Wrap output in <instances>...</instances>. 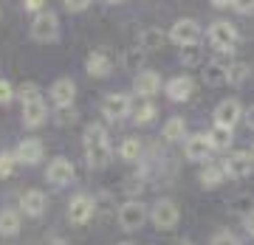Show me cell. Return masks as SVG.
Masks as SVG:
<instances>
[{
	"label": "cell",
	"mask_w": 254,
	"mask_h": 245,
	"mask_svg": "<svg viewBox=\"0 0 254 245\" xmlns=\"http://www.w3.org/2000/svg\"><path fill=\"white\" fill-rule=\"evenodd\" d=\"M178 217H181V211L175 206L173 200H158L153 206V223L158 231H170V228L178 226Z\"/></svg>",
	"instance_id": "ba28073f"
},
{
	"label": "cell",
	"mask_w": 254,
	"mask_h": 245,
	"mask_svg": "<svg viewBox=\"0 0 254 245\" xmlns=\"http://www.w3.org/2000/svg\"><path fill=\"white\" fill-rule=\"evenodd\" d=\"M195 91V82L190 76H173V79L164 85V93H167V99L170 101H187Z\"/></svg>",
	"instance_id": "9a60e30c"
},
{
	"label": "cell",
	"mask_w": 254,
	"mask_h": 245,
	"mask_svg": "<svg viewBox=\"0 0 254 245\" xmlns=\"http://www.w3.org/2000/svg\"><path fill=\"white\" fill-rule=\"evenodd\" d=\"M206 138H209V144H212V149H229L232 141H235V133L229 127H218V124H215V127L206 133Z\"/></svg>",
	"instance_id": "7402d4cb"
},
{
	"label": "cell",
	"mask_w": 254,
	"mask_h": 245,
	"mask_svg": "<svg viewBox=\"0 0 254 245\" xmlns=\"http://www.w3.org/2000/svg\"><path fill=\"white\" fill-rule=\"evenodd\" d=\"M46 118H48V104L43 96H37V99H28L23 101V124L26 127H40V124H46Z\"/></svg>",
	"instance_id": "30bf717a"
},
{
	"label": "cell",
	"mask_w": 254,
	"mask_h": 245,
	"mask_svg": "<svg viewBox=\"0 0 254 245\" xmlns=\"http://www.w3.org/2000/svg\"><path fill=\"white\" fill-rule=\"evenodd\" d=\"M232 3H235V0H212L215 9H226V6H232Z\"/></svg>",
	"instance_id": "ab89813d"
},
{
	"label": "cell",
	"mask_w": 254,
	"mask_h": 245,
	"mask_svg": "<svg viewBox=\"0 0 254 245\" xmlns=\"http://www.w3.org/2000/svg\"><path fill=\"white\" fill-rule=\"evenodd\" d=\"M17 163H20V161H17V155H14V152H3V155H0V181L11 178Z\"/></svg>",
	"instance_id": "f1b7e54d"
},
{
	"label": "cell",
	"mask_w": 254,
	"mask_h": 245,
	"mask_svg": "<svg viewBox=\"0 0 254 245\" xmlns=\"http://www.w3.org/2000/svg\"><path fill=\"white\" fill-rule=\"evenodd\" d=\"M209 245H240V243H237L235 234H229V231H218V234L212 237V243H209Z\"/></svg>",
	"instance_id": "d6a6232c"
},
{
	"label": "cell",
	"mask_w": 254,
	"mask_h": 245,
	"mask_svg": "<svg viewBox=\"0 0 254 245\" xmlns=\"http://www.w3.org/2000/svg\"><path fill=\"white\" fill-rule=\"evenodd\" d=\"M119 245H130V243H119Z\"/></svg>",
	"instance_id": "f6af8a7d"
},
{
	"label": "cell",
	"mask_w": 254,
	"mask_h": 245,
	"mask_svg": "<svg viewBox=\"0 0 254 245\" xmlns=\"http://www.w3.org/2000/svg\"><path fill=\"white\" fill-rule=\"evenodd\" d=\"M85 71L91 73V76H96V79H105V76H110V71H113V59H110L108 51H93L88 59H85Z\"/></svg>",
	"instance_id": "2e32d148"
},
{
	"label": "cell",
	"mask_w": 254,
	"mask_h": 245,
	"mask_svg": "<svg viewBox=\"0 0 254 245\" xmlns=\"http://www.w3.org/2000/svg\"><path fill=\"white\" fill-rule=\"evenodd\" d=\"M155 113H158V107L147 99V101H141V104L133 110V118H136V124H150V121L155 118Z\"/></svg>",
	"instance_id": "4316f807"
},
{
	"label": "cell",
	"mask_w": 254,
	"mask_h": 245,
	"mask_svg": "<svg viewBox=\"0 0 254 245\" xmlns=\"http://www.w3.org/2000/svg\"><path fill=\"white\" fill-rule=\"evenodd\" d=\"M184 130H187V121H184L181 116H173V118H167V124H164V130H161V136H164V141H181V138H184Z\"/></svg>",
	"instance_id": "d4e9b609"
},
{
	"label": "cell",
	"mask_w": 254,
	"mask_h": 245,
	"mask_svg": "<svg viewBox=\"0 0 254 245\" xmlns=\"http://www.w3.org/2000/svg\"><path fill=\"white\" fill-rule=\"evenodd\" d=\"M63 6L68 11H85L88 6H91V0H63Z\"/></svg>",
	"instance_id": "e575fe53"
},
{
	"label": "cell",
	"mask_w": 254,
	"mask_h": 245,
	"mask_svg": "<svg viewBox=\"0 0 254 245\" xmlns=\"http://www.w3.org/2000/svg\"><path fill=\"white\" fill-rule=\"evenodd\" d=\"M223 169H226V178H249L254 172V155L246 149H237L223 161Z\"/></svg>",
	"instance_id": "52a82bcc"
},
{
	"label": "cell",
	"mask_w": 254,
	"mask_h": 245,
	"mask_svg": "<svg viewBox=\"0 0 254 245\" xmlns=\"http://www.w3.org/2000/svg\"><path fill=\"white\" fill-rule=\"evenodd\" d=\"M14 99V85L6 79H0V104H9Z\"/></svg>",
	"instance_id": "1f68e13d"
},
{
	"label": "cell",
	"mask_w": 254,
	"mask_h": 245,
	"mask_svg": "<svg viewBox=\"0 0 254 245\" xmlns=\"http://www.w3.org/2000/svg\"><path fill=\"white\" fill-rule=\"evenodd\" d=\"M203 82L206 85H220V82H226V65H220V62H206L203 65Z\"/></svg>",
	"instance_id": "484cf974"
},
{
	"label": "cell",
	"mask_w": 254,
	"mask_h": 245,
	"mask_svg": "<svg viewBox=\"0 0 254 245\" xmlns=\"http://www.w3.org/2000/svg\"><path fill=\"white\" fill-rule=\"evenodd\" d=\"M82 147H85V161L91 169H105L113 158V147H110L108 130L102 124H91L85 130V138H82Z\"/></svg>",
	"instance_id": "6da1fadb"
},
{
	"label": "cell",
	"mask_w": 254,
	"mask_h": 245,
	"mask_svg": "<svg viewBox=\"0 0 254 245\" xmlns=\"http://www.w3.org/2000/svg\"><path fill=\"white\" fill-rule=\"evenodd\" d=\"M209 152H212V144H209L206 136H190L187 138V158L190 161H206Z\"/></svg>",
	"instance_id": "d6986e66"
},
{
	"label": "cell",
	"mask_w": 254,
	"mask_h": 245,
	"mask_svg": "<svg viewBox=\"0 0 254 245\" xmlns=\"http://www.w3.org/2000/svg\"><path fill=\"white\" fill-rule=\"evenodd\" d=\"M73 121H76V110L73 107H57V124L60 127H68Z\"/></svg>",
	"instance_id": "4dcf8cb0"
},
{
	"label": "cell",
	"mask_w": 254,
	"mask_h": 245,
	"mask_svg": "<svg viewBox=\"0 0 254 245\" xmlns=\"http://www.w3.org/2000/svg\"><path fill=\"white\" fill-rule=\"evenodd\" d=\"M249 79H252V65H249V62H240V59H237V62H232L226 68V82H229V85L240 88V85L249 82Z\"/></svg>",
	"instance_id": "44dd1931"
},
{
	"label": "cell",
	"mask_w": 254,
	"mask_h": 245,
	"mask_svg": "<svg viewBox=\"0 0 254 245\" xmlns=\"http://www.w3.org/2000/svg\"><path fill=\"white\" fill-rule=\"evenodd\" d=\"M170 40H173L175 46H198V40H200V26L195 23V20L190 17H181V20H175L173 28H170Z\"/></svg>",
	"instance_id": "277c9868"
},
{
	"label": "cell",
	"mask_w": 254,
	"mask_h": 245,
	"mask_svg": "<svg viewBox=\"0 0 254 245\" xmlns=\"http://www.w3.org/2000/svg\"><path fill=\"white\" fill-rule=\"evenodd\" d=\"M246 231H249V234L254 237V209L249 211V214H246Z\"/></svg>",
	"instance_id": "f35d334b"
},
{
	"label": "cell",
	"mask_w": 254,
	"mask_h": 245,
	"mask_svg": "<svg viewBox=\"0 0 254 245\" xmlns=\"http://www.w3.org/2000/svg\"><path fill=\"white\" fill-rule=\"evenodd\" d=\"M91 217H93V197H88V195L71 197V203H68V220H71L73 226H85Z\"/></svg>",
	"instance_id": "8fae6325"
},
{
	"label": "cell",
	"mask_w": 254,
	"mask_h": 245,
	"mask_svg": "<svg viewBox=\"0 0 254 245\" xmlns=\"http://www.w3.org/2000/svg\"><path fill=\"white\" fill-rule=\"evenodd\" d=\"M46 178L54 183V186H65V183H71L73 181V163L68 161V158H54V161L48 163Z\"/></svg>",
	"instance_id": "e0dca14e"
},
{
	"label": "cell",
	"mask_w": 254,
	"mask_h": 245,
	"mask_svg": "<svg viewBox=\"0 0 254 245\" xmlns=\"http://www.w3.org/2000/svg\"><path fill=\"white\" fill-rule=\"evenodd\" d=\"M178 245H192V243H178Z\"/></svg>",
	"instance_id": "ee69618b"
},
{
	"label": "cell",
	"mask_w": 254,
	"mask_h": 245,
	"mask_svg": "<svg viewBox=\"0 0 254 245\" xmlns=\"http://www.w3.org/2000/svg\"><path fill=\"white\" fill-rule=\"evenodd\" d=\"M20 163H26V166H34V163L43 161V141L40 138H23L14 149Z\"/></svg>",
	"instance_id": "5bb4252c"
},
{
	"label": "cell",
	"mask_w": 254,
	"mask_h": 245,
	"mask_svg": "<svg viewBox=\"0 0 254 245\" xmlns=\"http://www.w3.org/2000/svg\"><path fill=\"white\" fill-rule=\"evenodd\" d=\"M20 234V211L3 209L0 211V237H14Z\"/></svg>",
	"instance_id": "603a6c76"
},
{
	"label": "cell",
	"mask_w": 254,
	"mask_h": 245,
	"mask_svg": "<svg viewBox=\"0 0 254 245\" xmlns=\"http://www.w3.org/2000/svg\"><path fill=\"white\" fill-rule=\"evenodd\" d=\"M48 245H68V243H65V240H51Z\"/></svg>",
	"instance_id": "b9f144b4"
},
{
	"label": "cell",
	"mask_w": 254,
	"mask_h": 245,
	"mask_svg": "<svg viewBox=\"0 0 254 245\" xmlns=\"http://www.w3.org/2000/svg\"><path fill=\"white\" fill-rule=\"evenodd\" d=\"M133 91H136V96L153 99L155 93L161 91V76L155 71H138L136 79H133Z\"/></svg>",
	"instance_id": "7c38bea8"
},
{
	"label": "cell",
	"mask_w": 254,
	"mask_h": 245,
	"mask_svg": "<svg viewBox=\"0 0 254 245\" xmlns=\"http://www.w3.org/2000/svg\"><path fill=\"white\" fill-rule=\"evenodd\" d=\"M23 6H26V11L40 14V11H43V6H46V0H23Z\"/></svg>",
	"instance_id": "74e56055"
},
{
	"label": "cell",
	"mask_w": 254,
	"mask_h": 245,
	"mask_svg": "<svg viewBox=\"0 0 254 245\" xmlns=\"http://www.w3.org/2000/svg\"><path fill=\"white\" fill-rule=\"evenodd\" d=\"M246 124H249V127H254V104L246 110Z\"/></svg>",
	"instance_id": "60d3db41"
},
{
	"label": "cell",
	"mask_w": 254,
	"mask_h": 245,
	"mask_svg": "<svg viewBox=\"0 0 254 245\" xmlns=\"http://www.w3.org/2000/svg\"><path fill=\"white\" fill-rule=\"evenodd\" d=\"M243 116H246L243 104H240L237 99H223L218 107H215V124H218V127H229V130H232Z\"/></svg>",
	"instance_id": "9c48e42d"
},
{
	"label": "cell",
	"mask_w": 254,
	"mask_h": 245,
	"mask_svg": "<svg viewBox=\"0 0 254 245\" xmlns=\"http://www.w3.org/2000/svg\"><path fill=\"white\" fill-rule=\"evenodd\" d=\"M209 43L218 48V51H226V48H235L237 43V28L229 23V20H218V23H212L206 31Z\"/></svg>",
	"instance_id": "5b68a950"
},
{
	"label": "cell",
	"mask_w": 254,
	"mask_h": 245,
	"mask_svg": "<svg viewBox=\"0 0 254 245\" xmlns=\"http://www.w3.org/2000/svg\"><path fill=\"white\" fill-rule=\"evenodd\" d=\"M119 155H122L125 161H138V155H141V144H138V138H125L122 147H119Z\"/></svg>",
	"instance_id": "83f0119b"
},
{
	"label": "cell",
	"mask_w": 254,
	"mask_h": 245,
	"mask_svg": "<svg viewBox=\"0 0 254 245\" xmlns=\"http://www.w3.org/2000/svg\"><path fill=\"white\" fill-rule=\"evenodd\" d=\"M40 96V88H37L34 82H26L23 88H20V101H28V99H37Z\"/></svg>",
	"instance_id": "836d02e7"
},
{
	"label": "cell",
	"mask_w": 254,
	"mask_h": 245,
	"mask_svg": "<svg viewBox=\"0 0 254 245\" xmlns=\"http://www.w3.org/2000/svg\"><path fill=\"white\" fill-rule=\"evenodd\" d=\"M108 3H125V0H108Z\"/></svg>",
	"instance_id": "7bdbcfd3"
},
{
	"label": "cell",
	"mask_w": 254,
	"mask_h": 245,
	"mask_svg": "<svg viewBox=\"0 0 254 245\" xmlns=\"http://www.w3.org/2000/svg\"><path fill=\"white\" fill-rule=\"evenodd\" d=\"M141 59H144V48H133V51H127V56H125L127 65H136V62H141Z\"/></svg>",
	"instance_id": "8d00e7d4"
},
{
	"label": "cell",
	"mask_w": 254,
	"mask_h": 245,
	"mask_svg": "<svg viewBox=\"0 0 254 245\" xmlns=\"http://www.w3.org/2000/svg\"><path fill=\"white\" fill-rule=\"evenodd\" d=\"M252 155H254V147H252Z\"/></svg>",
	"instance_id": "bcb514c9"
},
{
	"label": "cell",
	"mask_w": 254,
	"mask_h": 245,
	"mask_svg": "<svg viewBox=\"0 0 254 245\" xmlns=\"http://www.w3.org/2000/svg\"><path fill=\"white\" fill-rule=\"evenodd\" d=\"M226 181V169L218 166V163H206L203 169H200V186L203 189H215L220 183Z\"/></svg>",
	"instance_id": "ffe728a7"
},
{
	"label": "cell",
	"mask_w": 254,
	"mask_h": 245,
	"mask_svg": "<svg viewBox=\"0 0 254 245\" xmlns=\"http://www.w3.org/2000/svg\"><path fill=\"white\" fill-rule=\"evenodd\" d=\"M51 99H54L57 107H73V99H76V85H73V79L60 76L51 85Z\"/></svg>",
	"instance_id": "4fadbf2b"
},
{
	"label": "cell",
	"mask_w": 254,
	"mask_h": 245,
	"mask_svg": "<svg viewBox=\"0 0 254 245\" xmlns=\"http://www.w3.org/2000/svg\"><path fill=\"white\" fill-rule=\"evenodd\" d=\"M181 59H184V65H200V62H203V54H200V43H198V46L181 48Z\"/></svg>",
	"instance_id": "f546056e"
},
{
	"label": "cell",
	"mask_w": 254,
	"mask_h": 245,
	"mask_svg": "<svg viewBox=\"0 0 254 245\" xmlns=\"http://www.w3.org/2000/svg\"><path fill=\"white\" fill-rule=\"evenodd\" d=\"M133 99L127 96V93H108L105 99H102V116L108 118V121H122L133 113Z\"/></svg>",
	"instance_id": "3957f363"
},
{
	"label": "cell",
	"mask_w": 254,
	"mask_h": 245,
	"mask_svg": "<svg viewBox=\"0 0 254 245\" xmlns=\"http://www.w3.org/2000/svg\"><path fill=\"white\" fill-rule=\"evenodd\" d=\"M144 217H147V209H144L141 200H127V203H122V209H119V226L125 228V231L141 228Z\"/></svg>",
	"instance_id": "8992f818"
},
{
	"label": "cell",
	"mask_w": 254,
	"mask_h": 245,
	"mask_svg": "<svg viewBox=\"0 0 254 245\" xmlns=\"http://www.w3.org/2000/svg\"><path fill=\"white\" fill-rule=\"evenodd\" d=\"M170 34H164L161 28H144L141 37H138V48H144V51H155V48L164 46V40Z\"/></svg>",
	"instance_id": "cb8c5ba5"
},
{
	"label": "cell",
	"mask_w": 254,
	"mask_h": 245,
	"mask_svg": "<svg viewBox=\"0 0 254 245\" xmlns=\"http://www.w3.org/2000/svg\"><path fill=\"white\" fill-rule=\"evenodd\" d=\"M60 37V17L54 11H40L31 20V40L34 43H54Z\"/></svg>",
	"instance_id": "7a4b0ae2"
},
{
	"label": "cell",
	"mask_w": 254,
	"mask_h": 245,
	"mask_svg": "<svg viewBox=\"0 0 254 245\" xmlns=\"http://www.w3.org/2000/svg\"><path fill=\"white\" fill-rule=\"evenodd\" d=\"M232 9L240 11V14H252V11H254V0H235V3H232Z\"/></svg>",
	"instance_id": "d590c367"
},
{
	"label": "cell",
	"mask_w": 254,
	"mask_h": 245,
	"mask_svg": "<svg viewBox=\"0 0 254 245\" xmlns=\"http://www.w3.org/2000/svg\"><path fill=\"white\" fill-rule=\"evenodd\" d=\"M46 206H48V200L40 189H28L26 195H23V200H20V209H23L26 217H43Z\"/></svg>",
	"instance_id": "ac0fdd59"
}]
</instances>
